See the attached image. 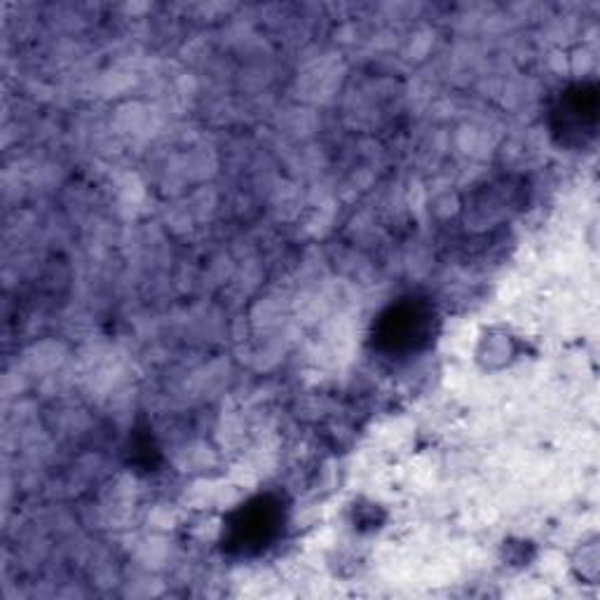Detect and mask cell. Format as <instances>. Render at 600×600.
I'll return each instance as SVG.
<instances>
[{
    "instance_id": "7a4b0ae2",
    "label": "cell",
    "mask_w": 600,
    "mask_h": 600,
    "mask_svg": "<svg viewBox=\"0 0 600 600\" xmlns=\"http://www.w3.org/2000/svg\"><path fill=\"white\" fill-rule=\"evenodd\" d=\"M430 319L432 314L420 310L418 306H401L384 317L382 333L384 338H392L394 348H416L420 338L430 333Z\"/></svg>"
},
{
    "instance_id": "3957f363",
    "label": "cell",
    "mask_w": 600,
    "mask_h": 600,
    "mask_svg": "<svg viewBox=\"0 0 600 600\" xmlns=\"http://www.w3.org/2000/svg\"><path fill=\"white\" fill-rule=\"evenodd\" d=\"M523 352V342L504 327L488 329L477 348V361L486 371H502Z\"/></svg>"
},
{
    "instance_id": "6da1fadb",
    "label": "cell",
    "mask_w": 600,
    "mask_h": 600,
    "mask_svg": "<svg viewBox=\"0 0 600 600\" xmlns=\"http://www.w3.org/2000/svg\"><path fill=\"white\" fill-rule=\"evenodd\" d=\"M277 523H280V513H277L274 504L259 500L253 504H247L240 511L238 523H232V538L244 549L247 547H261L274 538Z\"/></svg>"
},
{
    "instance_id": "277c9868",
    "label": "cell",
    "mask_w": 600,
    "mask_h": 600,
    "mask_svg": "<svg viewBox=\"0 0 600 600\" xmlns=\"http://www.w3.org/2000/svg\"><path fill=\"white\" fill-rule=\"evenodd\" d=\"M572 572L577 574V580L582 584H598L600 574V553H598V538L580 542L577 551L572 553Z\"/></svg>"
}]
</instances>
